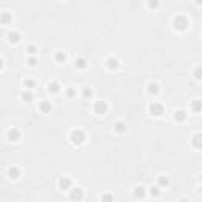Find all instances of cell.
<instances>
[{"mask_svg":"<svg viewBox=\"0 0 202 202\" xmlns=\"http://www.w3.org/2000/svg\"><path fill=\"white\" fill-rule=\"evenodd\" d=\"M70 139H71L73 144H82L85 140V134L82 131H79V130H74V131H71Z\"/></svg>","mask_w":202,"mask_h":202,"instance_id":"6da1fadb","label":"cell"},{"mask_svg":"<svg viewBox=\"0 0 202 202\" xmlns=\"http://www.w3.org/2000/svg\"><path fill=\"white\" fill-rule=\"evenodd\" d=\"M84 197V193H82V188H79V186H76V188H71L70 189V199L71 200H81Z\"/></svg>","mask_w":202,"mask_h":202,"instance_id":"7a4b0ae2","label":"cell"},{"mask_svg":"<svg viewBox=\"0 0 202 202\" xmlns=\"http://www.w3.org/2000/svg\"><path fill=\"white\" fill-rule=\"evenodd\" d=\"M7 137H8V140H11V142H16V140H19L21 133H19V130H16V128H11V130H8Z\"/></svg>","mask_w":202,"mask_h":202,"instance_id":"3957f363","label":"cell"},{"mask_svg":"<svg viewBox=\"0 0 202 202\" xmlns=\"http://www.w3.org/2000/svg\"><path fill=\"white\" fill-rule=\"evenodd\" d=\"M93 109H95L96 114H104V112L107 111V104H106L104 101H96L95 106H93Z\"/></svg>","mask_w":202,"mask_h":202,"instance_id":"277c9868","label":"cell"},{"mask_svg":"<svg viewBox=\"0 0 202 202\" xmlns=\"http://www.w3.org/2000/svg\"><path fill=\"white\" fill-rule=\"evenodd\" d=\"M150 112L155 115V117H160V115L163 114V106L158 104V103H152L150 104Z\"/></svg>","mask_w":202,"mask_h":202,"instance_id":"5b68a950","label":"cell"},{"mask_svg":"<svg viewBox=\"0 0 202 202\" xmlns=\"http://www.w3.org/2000/svg\"><path fill=\"white\" fill-rule=\"evenodd\" d=\"M59 188L60 189H68V188H71V180L68 179V177H62V179L59 180Z\"/></svg>","mask_w":202,"mask_h":202,"instance_id":"8992f818","label":"cell"},{"mask_svg":"<svg viewBox=\"0 0 202 202\" xmlns=\"http://www.w3.org/2000/svg\"><path fill=\"white\" fill-rule=\"evenodd\" d=\"M106 66H107L109 70H117L119 68V60L115 59V57H109L106 60Z\"/></svg>","mask_w":202,"mask_h":202,"instance_id":"52a82bcc","label":"cell"},{"mask_svg":"<svg viewBox=\"0 0 202 202\" xmlns=\"http://www.w3.org/2000/svg\"><path fill=\"white\" fill-rule=\"evenodd\" d=\"M174 24H175V29H177V27H179V29H185V27L188 26L186 19H185V17H182V16L175 17V19H174Z\"/></svg>","mask_w":202,"mask_h":202,"instance_id":"ba28073f","label":"cell"},{"mask_svg":"<svg viewBox=\"0 0 202 202\" xmlns=\"http://www.w3.org/2000/svg\"><path fill=\"white\" fill-rule=\"evenodd\" d=\"M19 175H21V170L17 169L16 166H11V167L8 169V177H10V179L16 180V179H17V177H19Z\"/></svg>","mask_w":202,"mask_h":202,"instance_id":"9c48e42d","label":"cell"},{"mask_svg":"<svg viewBox=\"0 0 202 202\" xmlns=\"http://www.w3.org/2000/svg\"><path fill=\"white\" fill-rule=\"evenodd\" d=\"M169 186V179L166 175H160L158 177V188H166Z\"/></svg>","mask_w":202,"mask_h":202,"instance_id":"30bf717a","label":"cell"},{"mask_svg":"<svg viewBox=\"0 0 202 202\" xmlns=\"http://www.w3.org/2000/svg\"><path fill=\"white\" fill-rule=\"evenodd\" d=\"M47 90H49V93H59V92H60V85H59V82L49 84V85H47Z\"/></svg>","mask_w":202,"mask_h":202,"instance_id":"8fae6325","label":"cell"},{"mask_svg":"<svg viewBox=\"0 0 202 202\" xmlns=\"http://www.w3.org/2000/svg\"><path fill=\"white\" fill-rule=\"evenodd\" d=\"M147 92H149L150 95H156L158 92H160V87H158L156 84H152V82H150L149 85H147Z\"/></svg>","mask_w":202,"mask_h":202,"instance_id":"7c38bea8","label":"cell"},{"mask_svg":"<svg viewBox=\"0 0 202 202\" xmlns=\"http://www.w3.org/2000/svg\"><path fill=\"white\" fill-rule=\"evenodd\" d=\"M21 98H22V100H24V101H27V103H30V101H32V100H33V95H32V92H30V90H24V92H22V93H21Z\"/></svg>","mask_w":202,"mask_h":202,"instance_id":"4fadbf2b","label":"cell"},{"mask_svg":"<svg viewBox=\"0 0 202 202\" xmlns=\"http://www.w3.org/2000/svg\"><path fill=\"white\" fill-rule=\"evenodd\" d=\"M114 130L117 131V133H125L126 131V126H125L123 122H117V123L114 125Z\"/></svg>","mask_w":202,"mask_h":202,"instance_id":"5bb4252c","label":"cell"},{"mask_svg":"<svg viewBox=\"0 0 202 202\" xmlns=\"http://www.w3.org/2000/svg\"><path fill=\"white\" fill-rule=\"evenodd\" d=\"M134 196H136V197H144L145 196V188L144 186H136L134 188Z\"/></svg>","mask_w":202,"mask_h":202,"instance_id":"9a60e30c","label":"cell"},{"mask_svg":"<svg viewBox=\"0 0 202 202\" xmlns=\"http://www.w3.org/2000/svg\"><path fill=\"white\" fill-rule=\"evenodd\" d=\"M74 66L76 68H85V66H87V60L85 59H77V60H74Z\"/></svg>","mask_w":202,"mask_h":202,"instance_id":"2e32d148","label":"cell"},{"mask_svg":"<svg viewBox=\"0 0 202 202\" xmlns=\"http://www.w3.org/2000/svg\"><path fill=\"white\" fill-rule=\"evenodd\" d=\"M8 41L10 43H17V41H19V33H17V32L8 33Z\"/></svg>","mask_w":202,"mask_h":202,"instance_id":"e0dca14e","label":"cell"},{"mask_svg":"<svg viewBox=\"0 0 202 202\" xmlns=\"http://www.w3.org/2000/svg\"><path fill=\"white\" fill-rule=\"evenodd\" d=\"M174 119H175V120H179V122H183V120L186 119V114L183 112V111H177V112H175V115H174Z\"/></svg>","mask_w":202,"mask_h":202,"instance_id":"ac0fdd59","label":"cell"},{"mask_svg":"<svg viewBox=\"0 0 202 202\" xmlns=\"http://www.w3.org/2000/svg\"><path fill=\"white\" fill-rule=\"evenodd\" d=\"M65 59H66V56H65L63 51H59L56 54V60H57V62H65Z\"/></svg>","mask_w":202,"mask_h":202,"instance_id":"d6986e66","label":"cell"},{"mask_svg":"<svg viewBox=\"0 0 202 202\" xmlns=\"http://www.w3.org/2000/svg\"><path fill=\"white\" fill-rule=\"evenodd\" d=\"M10 19H11V16H10L8 13H2V14H0V21H2V22L8 24V22H10Z\"/></svg>","mask_w":202,"mask_h":202,"instance_id":"ffe728a7","label":"cell"},{"mask_svg":"<svg viewBox=\"0 0 202 202\" xmlns=\"http://www.w3.org/2000/svg\"><path fill=\"white\" fill-rule=\"evenodd\" d=\"M24 85H26V90H30L35 85V82L32 81V79H26V81H24Z\"/></svg>","mask_w":202,"mask_h":202,"instance_id":"44dd1931","label":"cell"},{"mask_svg":"<svg viewBox=\"0 0 202 202\" xmlns=\"http://www.w3.org/2000/svg\"><path fill=\"white\" fill-rule=\"evenodd\" d=\"M150 194H152V196H160L161 191H160V188H158V186H152V188H150Z\"/></svg>","mask_w":202,"mask_h":202,"instance_id":"7402d4cb","label":"cell"},{"mask_svg":"<svg viewBox=\"0 0 202 202\" xmlns=\"http://www.w3.org/2000/svg\"><path fill=\"white\" fill-rule=\"evenodd\" d=\"M27 52L30 54V56H35V54H36V47L33 44H29L27 46Z\"/></svg>","mask_w":202,"mask_h":202,"instance_id":"603a6c76","label":"cell"},{"mask_svg":"<svg viewBox=\"0 0 202 202\" xmlns=\"http://www.w3.org/2000/svg\"><path fill=\"white\" fill-rule=\"evenodd\" d=\"M51 109H52V106L49 104V103H43L41 104V111L43 112H47V111H51Z\"/></svg>","mask_w":202,"mask_h":202,"instance_id":"cb8c5ba5","label":"cell"},{"mask_svg":"<svg viewBox=\"0 0 202 202\" xmlns=\"http://www.w3.org/2000/svg\"><path fill=\"white\" fill-rule=\"evenodd\" d=\"M101 200H103V202H114V197H112L111 194H104Z\"/></svg>","mask_w":202,"mask_h":202,"instance_id":"d4e9b609","label":"cell"},{"mask_svg":"<svg viewBox=\"0 0 202 202\" xmlns=\"http://www.w3.org/2000/svg\"><path fill=\"white\" fill-rule=\"evenodd\" d=\"M27 62H29V66H35V65H36V59H35V57H30Z\"/></svg>","mask_w":202,"mask_h":202,"instance_id":"484cf974","label":"cell"},{"mask_svg":"<svg viewBox=\"0 0 202 202\" xmlns=\"http://www.w3.org/2000/svg\"><path fill=\"white\" fill-rule=\"evenodd\" d=\"M92 96V90L90 89H84V98H90Z\"/></svg>","mask_w":202,"mask_h":202,"instance_id":"4316f807","label":"cell"},{"mask_svg":"<svg viewBox=\"0 0 202 202\" xmlns=\"http://www.w3.org/2000/svg\"><path fill=\"white\" fill-rule=\"evenodd\" d=\"M193 109H194L196 112H199V100H196V101H194V104H193Z\"/></svg>","mask_w":202,"mask_h":202,"instance_id":"83f0119b","label":"cell"},{"mask_svg":"<svg viewBox=\"0 0 202 202\" xmlns=\"http://www.w3.org/2000/svg\"><path fill=\"white\" fill-rule=\"evenodd\" d=\"M66 95H68V96H73V95H74V89H73V87H68V90H66Z\"/></svg>","mask_w":202,"mask_h":202,"instance_id":"f1b7e54d","label":"cell"},{"mask_svg":"<svg viewBox=\"0 0 202 202\" xmlns=\"http://www.w3.org/2000/svg\"><path fill=\"white\" fill-rule=\"evenodd\" d=\"M199 139H200V136L197 134V136L194 137V144H196V147H197V149H199Z\"/></svg>","mask_w":202,"mask_h":202,"instance_id":"f546056e","label":"cell"},{"mask_svg":"<svg viewBox=\"0 0 202 202\" xmlns=\"http://www.w3.org/2000/svg\"><path fill=\"white\" fill-rule=\"evenodd\" d=\"M196 79H200V68L197 66V70H196Z\"/></svg>","mask_w":202,"mask_h":202,"instance_id":"4dcf8cb0","label":"cell"},{"mask_svg":"<svg viewBox=\"0 0 202 202\" xmlns=\"http://www.w3.org/2000/svg\"><path fill=\"white\" fill-rule=\"evenodd\" d=\"M2 66H3V60L0 59V68H2Z\"/></svg>","mask_w":202,"mask_h":202,"instance_id":"1f68e13d","label":"cell"},{"mask_svg":"<svg viewBox=\"0 0 202 202\" xmlns=\"http://www.w3.org/2000/svg\"><path fill=\"white\" fill-rule=\"evenodd\" d=\"M180 202H188V200H186V199H182V200H180Z\"/></svg>","mask_w":202,"mask_h":202,"instance_id":"d6a6232c","label":"cell"}]
</instances>
